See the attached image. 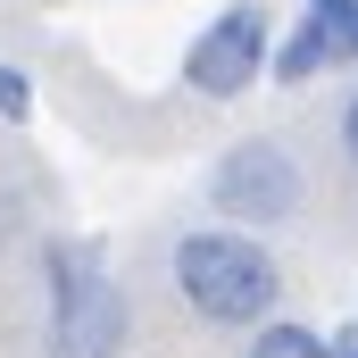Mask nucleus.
Segmentation results:
<instances>
[{
    "label": "nucleus",
    "instance_id": "nucleus-3",
    "mask_svg": "<svg viewBox=\"0 0 358 358\" xmlns=\"http://www.w3.org/2000/svg\"><path fill=\"white\" fill-rule=\"evenodd\" d=\"M208 208H217L225 225H242V234L292 225V217L308 208V167H300V150L275 142V134H250V142L217 150V167H208Z\"/></svg>",
    "mask_w": 358,
    "mask_h": 358
},
{
    "label": "nucleus",
    "instance_id": "nucleus-10",
    "mask_svg": "<svg viewBox=\"0 0 358 358\" xmlns=\"http://www.w3.org/2000/svg\"><path fill=\"white\" fill-rule=\"evenodd\" d=\"M334 358H358V325H342V334H334Z\"/></svg>",
    "mask_w": 358,
    "mask_h": 358
},
{
    "label": "nucleus",
    "instance_id": "nucleus-5",
    "mask_svg": "<svg viewBox=\"0 0 358 358\" xmlns=\"http://www.w3.org/2000/svg\"><path fill=\"white\" fill-rule=\"evenodd\" d=\"M325 67H334V42H325V25H317V17L300 8V17H292V25L275 34V50H267V76H275L283 92H300V84H317Z\"/></svg>",
    "mask_w": 358,
    "mask_h": 358
},
{
    "label": "nucleus",
    "instance_id": "nucleus-8",
    "mask_svg": "<svg viewBox=\"0 0 358 358\" xmlns=\"http://www.w3.org/2000/svg\"><path fill=\"white\" fill-rule=\"evenodd\" d=\"M25 117H34V76L0 59V125H25Z\"/></svg>",
    "mask_w": 358,
    "mask_h": 358
},
{
    "label": "nucleus",
    "instance_id": "nucleus-9",
    "mask_svg": "<svg viewBox=\"0 0 358 358\" xmlns=\"http://www.w3.org/2000/svg\"><path fill=\"white\" fill-rule=\"evenodd\" d=\"M334 142H342V167L358 176V92L342 100V117H334Z\"/></svg>",
    "mask_w": 358,
    "mask_h": 358
},
{
    "label": "nucleus",
    "instance_id": "nucleus-7",
    "mask_svg": "<svg viewBox=\"0 0 358 358\" xmlns=\"http://www.w3.org/2000/svg\"><path fill=\"white\" fill-rule=\"evenodd\" d=\"M308 17L334 42V67H358V0H308Z\"/></svg>",
    "mask_w": 358,
    "mask_h": 358
},
{
    "label": "nucleus",
    "instance_id": "nucleus-6",
    "mask_svg": "<svg viewBox=\"0 0 358 358\" xmlns=\"http://www.w3.org/2000/svg\"><path fill=\"white\" fill-rule=\"evenodd\" d=\"M242 358H334V334H317V325H300V317H267Z\"/></svg>",
    "mask_w": 358,
    "mask_h": 358
},
{
    "label": "nucleus",
    "instance_id": "nucleus-4",
    "mask_svg": "<svg viewBox=\"0 0 358 358\" xmlns=\"http://www.w3.org/2000/svg\"><path fill=\"white\" fill-rule=\"evenodd\" d=\"M267 50H275V8L267 0H225L192 50H183V92L200 100H242V92L267 76Z\"/></svg>",
    "mask_w": 358,
    "mask_h": 358
},
{
    "label": "nucleus",
    "instance_id": "nucleus-2",
    "mask_svg": "<svg viewBox=\"0 0 358 358\" xmlns=\"http://www.w3.org/2000/svg\"><path fill=\"white\" fill-rule=\"evenodd\" d=\"M134 300L108 275L100 242H50L42 250V358H125Z\"/></svg>",
    "mask_w": 358,
    "mask_h": 358
},
{
    "label": "nucleus",
    "instance_id": "nucleus-1",
    "mask_svg": "<svg viewBox=\"0 0 358 358\" xmlns=\"http://www.w3.org/2000/svg\"><path fill=\"white\" fill-rule=\"evenodd\" d=\"M167 283H176L183 317H200L208 334H259L283 308V267L259 234L242 225H183L167 250Z\"/></svg>",
    "mask_w": 358,
    "mask_h": 358
}]
</instances>
